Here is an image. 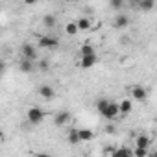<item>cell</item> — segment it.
<instances>
[{
  "mask_svg": "<svg viewBox=\"0 0 157 157\" xmlns=\"http://www.w3.org/2000/svg\"><path fill=\"white\" fill-rule=\"evenodd\" d=\"M26 117H28L30 124H41V122L44 120L46 113H44L43 109H39V107H30L28 113H26Z\"/></svg>",
  "mask_w": 157,
  "mask_h": 157,
  "instance_id": "obj_1",
  "label": "cell"
},
{
  "mask_svg": "<svg viewBox=\"0 0 157 157\" xmlns=\"http://www.w3.org/2000/svg\"><path fill=\"white\" fill-rule=\"evenodd\" d=\"M21 56H22V59L35 61V59H37V48H35L33 44H30V43H24V44L21 46Z\"/></svg>",
  "mask_w": 157,
  "mask_h": 157,
  "instance_id": "obj_2",
  "label": "cell"
},
{
  "mask_svg": "<svg viewBox=\"0 0 157 157\" xmlns=\"http://www.w3.org/2000/svg\"><path fill=\"white\" fill-rule=\"evenodd\" d=\"M118 115H120V107H118V104H117V102H109V105H107V107H105V111L102 113V117H104V118H107V120H115Z\"/></svg>",
  "mask_w": 157,
  "mask_h": 157,
  "instance_id": "obj_3",
  "label": "cell"
},
{
  "mask_svg": "<svg viewBox=\"0 0 157 157\" xmlns=\"http://www.w3.org/2000/svg\"><path fill=\"white\" fill-rule=\"evenodd\" d=\"M129 93H131V98L137 100V102H144V100L148 98V91H146L144 87H140V85L129 87Z\"/></svg>",
  "mask_w": 157,
  "mask_h": 157,
  "instance_id": "obj_4",
  "label": "cell"
},
{
  "mask_svg": "<svg viewBox=\"0 0 157 157\" xmlns=\"http://www.w3.org/2000/svg\"><path fill=\"white\" fill-rule=\"evenodd\" d=\"M57 44H59V41H57L56 37H50V35H43V37H39V46H41V48L54 50Z\"/></svg>",
  "mask_w": 157,
  "mask_h": 157,
  "instance_id": "obj_5",
  "label": "cell"
},
{
  "mask_svg": "<svg viewBox=\"0 0 157 157\" xmlns=\"http://www.w3.org/2000/svg\"><path fill=\"white\" fill-rule=\"evenodd\" d=\"M113 26H115L117 30H124L126 26H129V17H128V15L118 13V15L115 17V21H113Z\"/></svg>",
  "mask_w": 157,
  "mask_h": 157,
  "instance_id": "obj_6",
  "label": "cell"
},
{
  "mask_svg": "<svg viewBox=\"0 0 157 157\" xmlns=\"http://www.w3.org/2000/svg\"><path fill=\"white\" fill-rule=\"evenodd\" d=\"M70 118H72V117H70V113H68V111H61V113H57V115H56V118H54V124L61 128V126L68 124V122H70Z\"/></svg>",
  "mask_w": 157,
  "mask_h": 157,
  "instance_id": "obj_7",
  "label": "cell"
},
{
  "mask_svg": "<svg viewBox=\"0 0 157 157\" xmlns=\"http://www.w3.org/2000/svg\"><path fill=\"white\" fill-rule=\"evenodd\" d=\"M151 146V139L148 137V135H137V139H135V148H144V150H148Z\"/></svg>",
  "mask_w": 157,
  "mask_h": 157,
  "instance_id": "obj_8",
  "label": "cell"
},
{
  "mask_svg": "<svg viewBox=\"0 0 157 157\" xmlns=\"http://www.w3.org/2000/svg\"><path fill=\"white\" fill-rule=\"evenodd\" d=\"M19 70L24 72V74H30V72L35 70V65H33V61H30V59H21V61H19Z\"/></svg>",
  "mask_w": 157,
  "mask_h": 157,
  "instance_id": "obj_9",
  "label": "cell"
},
{
  "mask_svg": "<svg viewBox=\"0 0 157 157\" xmlns=\"http://www.w3.org/2000/svg\"><path fill=\"white\" fill-rule=\"evenodd\" d=\"M39 96L44 98V100H52V98L56 96V91H54L50 85H41V87H39Z\"/></svg>",
  "mask_w": 157,
  "mask_h": 157,
  "instance_id": "obj_10",
  "label": "cell"
},
{
  "mask_svg": "<svg viewBox=\"0 0 157 157\" xmlns=\"http://www.w3.org/2000/svg\"><path fill=\"white\" fill-rule=\"evenodd\" d=\"M96 61H98L96 54H94V56H85V57L80 59V67H82V68H91V67L96 65Z\"/></svg>",
  "mask_w": 157,
  "mask_h": 157,
  "instance_id": "obj_11",
  "label": "cell"
},
{
  "mask_svg": "<svg viewBox=\"0 0 157 157\" xmlns=\"http://www.w3.org/2000/svg\"><path fill=\"white\" fill-rule=\"evenodd\" d=\"M118 107H120V115H129L131 109H133V100L124 98L122 102H118Z\"/></svg>",
  "mask_w": 157,
  "mask_h": 157,
  "instance_id": "obj_12",
  "label": "cell"
},
{
  "mask_svg": "<svg viewBox=\"0 0 157 157\" xmlns=\"http://www.w3.org/2000/svg\"><path fill=\"white\" fill-rule=\"evenodd\" d=\"M111 157H133V150L122 146V148H115L111 151Z\"/></svg>",
  "mask_w": 157,
  "mask_h": 157,
  "instance_id": "obj_13",
  "label": "cell"
},
{
  "mask_svg": "<svg viewBox=\"0 0 157 157\" xmlns=\"http://www.w3.org/2000/svg\"><path fill=\"white\" fill-rule=\"evenodd\" d=\"M80 139H82V142H89V140H93V139H94L93 129H89V128H82V129H80Z\"/></svg>",
  "mask_w": 157,
  "mask_h": 157,
  "instance_id": "obj_14",
  "label": "cell"
},
{
  "mask_svg": "<svg viewBox=\"0 0 157 157\" xmlns=\"http://www.w3.org/2000/svg\"><path fill=\"white\" fill-rule=\"evenodd\" d=\"M137 8L142 10V11H151V10L155 8V2H153V0H139Z\"/></svg>",
  "mask_w": 157,
  "mask_h": 157,
  "instance_id": "obj_15",
  "label": "cell"
},
{
  "mask_svg": "<svg viewBox=\"0 0 157 157\" xmlns=\"http://www.w3.org/2000/svg\"><path fill=\"white\" fill-rule=\"evenodd\" d=\"M76 24H78V28H80V30H91V28H93V21H91V17H82Z\"/></svg>",
  "mask_w": 157,
  "mask_h": 157,
  "instance_id": "obj_16",
  "label": "cell"
},
{
  "mask_svg": "<svg viewBox=\"0 0 157 157\" xmlns=\"http://www.w3.org/2000/svg\"><path fill=\"white\" fill-rule=\"evenodd\" d=\"M67 139H68V142H70V144H78V142H82V139H80V129H70Z\"/></svg>",
  "mask_w": 157,
  "mask_h": 157,
  "instance_id": "obj_17",
  "label": "cell"
},
{
  "mask_svg": "<svg viewBox=\"0 0 157 157\" xmlns=\"http://www.w3.org/2000/svg\"><path fill=\"white\" fill-rule=\"evenodd\" d=\"M80 52H82V57H85V56H94V48H93V44H89V43L82 44Z\"/></svg>",
  "mask_w": 157,
  "mask_h": 157,
  "instance_id": "obj_18",
  "label": "cell"
},
{
  "mask_svg": "<svg viewBox=\"0 0 157 157\" xmlns=\"http://www.w3.org/2000/svg\"><path fill=\"white\" fill-rule=\"evenodd\" d=\"M43 24H44V28H54L56 26V17L54 15H44L43 17Z\"/></svg>",
  "mask_w": 157,
  "mask_h": 157,
  "instance_id": "obj_19",
  "label": "cell"
},
{
  "mask_svg": "<svg viewBox=\"0 0 157 157\" xmlns=\"http://www.w3.org/2000/svg\"><path fill=\"white\" fill-rule=\"evenodd\" d=\"M65 32H67L68 35H76L78 32H80V28H78V24H76V22H68V24L65 26Z\"/></svg>",
  "mask_w": 157,
  "mask_h": 157,
  "instance_id": "obj_20",
  "label": "cell"
},
{
  "mask_svg": "<svg viewBox=\"0 0 157 157\" xmlns=\"http://www.w3.org/2000/svg\"><path fill=\"white\" fill-rule=\"evenodd\" d=\"M109 102H111V100H105V98H104V100H98V102H96V109H98V113H100V115H102V113L105 111V107L109 105Z\"/></svg>",
  "mask_w": 157,
  "mask_h": 157,
  "instance_id": "obj_21",
  "label": "cell"
},
{
  "mask_svg": "<svg viewBox=\"0 0 157 157\" xmlns=\"http://www.w3.org/2000/svg\"><path fill=\"white\" fill-rule=\"evenodd\" d=\"M150 155V150H144V148H133V157H148Z\"/></svg>",
  "mask_w": 157,
  "mask_h": 157,
  "instance_id": "obj_22",
  "label": "cell"
},
{
  "mask_svg": "<svg viewBox=\"0 0 157 157\" xmlns=\"http://www.w3.org/2000/svg\"><path fill=\"white\" fill-rule=\"evenodd\" d=\"M109 6H111L113 10H117V11H120V10L124 8V2H122V0H111V2H109Z\"/></svg>",
  "mask_w": 157,
  "mask_h": 157,
  "instance_id": "obj_23",
  "label": "cell"
},
{
  "mask_svg": "<svg viewBox=\"0 0 157 157\" xmlns=\"http://www.w3.org/2000/svg\"><path fill=\"white\" fill-rule=\"evenodd\" d=\"M37 68H39V70H43V72H46V70L50 68V63H48L46 59H41V61L37 63Z\"/></svg>",
  "mask_w": 157,
  "mask_h": 157,
  "instance_id": "obj_24",
  "label": "cell"
},
{
  "mask_svg": "<svg viewBox=\"0 0 157 157\" xmlns=\"http://www.w3.org/2000/svg\"><path fill=\"white\" fill-rule=\"evenodd\" d=\"M115 131H117V128H115V126H113V124H109V126H107V128H105V133H107V135H113V133H115Z\"/></svg>",
  "mask_w": 157,
  "mask_h": 157,
  "instance_id": "obj_25",
  "label": "cell"
},
{
  "mask_svg": "<svg viewBox=\"0 0 157 157\" xmlns=\"http://www.w3.org/2000/svg\"><path fill=\"white\" fill-rule=\"evenodd\" d=\"M148 157H157V150H153V151H150V155Z\"/></svg>",
  "mask_w": 157,
  "mask_h": 157,
  "instance_id": "obj_26",
  "label": "cell"
},
{
  "mask_svg": "<svg viewBox=\"0 0 157 157\" xmlns=\"http://www.w3.org/2000/svg\"><path fill=\"white\" fill-rule=\"evenodd\" d=\"M35 157H50V155H46V153H37Z\"/></svg>",
  "mask_w": 157,
  "mask_h": 157,
  "instance_id": "obj_27",
  "label": "cell"
}]
</instances>
